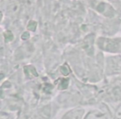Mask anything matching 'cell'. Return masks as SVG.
Returning a JSON list of instances; mask_svg holds the SVG:
<instances>
[{
	"instance_id": "6da1fadb",
	"label": "cell",
	"mask_w": 121,
	"mask_h": 119,
	"mask_svg": "<svg viewBox=\"0 0 121 119\" xmlns=\"http://www.w3.org/2000/svg\"><path fill=\"white\" fill-rule=\"evenodd\" d=\"M66 85H67V81H66V79H64V80L62 81V84H60V86H63V88H62V89H65V88L66 87Z\"/></svg>"
}]
</instances>
